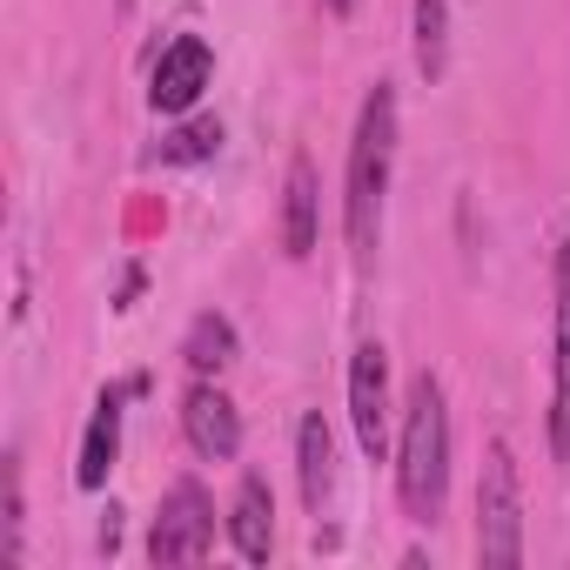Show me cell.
Returning <instances> with one entry per match:
<instances>
[{
	"label": "cell",
	"mask_w": 570,
	"mask_h": 570,
	"mask_svg": "<svg viewBox=\"0 0 570 570\" xmlns=\"http://www.w3.org/2000/svg\"><path fill=\"white\" fill-rule=\"evenodd\" d=\"M396 483H403V510L416 523L443 517V497H450V410H443V383L430 370L410 383L403 443H396Z\"/></svg>",
	"instance_id": "6da1fadb"
},
{
	"label": "cell",
	"mask_w": 570,
	"mask_h": 570,
	"mask_svg": "<svg viewBox=\"0 0 570 570\" xmlns=\"http://www.w3.org/2000/svg\"><path fill=\"white\" fill-rule=\"evenodd\" d=\"M390 168H396V88L376 81L350 141V195H343V222H350V248L376 255L383 235V195H390Z\"/></svg>",
	"instance_id": "7a4b0ae2"
},
{
	"label": "cell",
	"mask_w": 570,
	"mask_h": 570,
	"mask_svg": "<svg viewBox=\"0 0 570 570\" xmlns=\"http://www.w3.org/2000/svg\"><path fill=\"white\" fill-rule=\"evenodd\" d=\"M476 557H483V570H517L523 563V497H517L510 443H490L483 476H476Z\"/></svg>",
	"instance_id": "3957f363"
},
{
	"label": "cell",
	"mask_w": 570,
	"mask_h": 570,
	"mask_svg": "<svg viewBox=\"0 0 570 570\" xmlns=\"http://www.w3.org/2000/svg\"><path fill=\"white\" fill-rule=\"evenodd\" d=\"M215 550V503L195 476H181L168 497H161V517L148 530V557L155 563H202Z\"/></svg>",
	"instance_id": "277c9868"
},
{
	"label": "cell",
	"mask_w": 570,
	"mask_h": 570,
	"mask_svg": "<svg viewBox=\"0 0 570 570\" xmlns=\"http://www.w3.org/2000/svg\"><path fill=\"white\" fill-rule=\"evenodd\" d=\"M208 75H215V55H208V41H202V35L168 41V48H161V61H155V81H148L155 115H188V108L202 101Z\"/></svg>",
	"instance_id": "5b68a950"
},
{
	"label": "cell",
	"mask_w": 570,
	"mask_h": 570,
	"mask_svg": "<svg viewBox=\"0 0 570 570\" xmlns=\"http://www.w3.org/2000/svg\"><path fill=\"white\" fill-rule=\"evenodd\" d=\"M350 423H356V443L370 456H383V443H390V363H383V343H363L350 356Z\"/></svg>",
	"instance_id": "8992f818"
},
{
	"label": "cell",
	"mask_w": 570,
	"mask_h": 570,
	"mask_svg": "<svg viewBox=\"0 0 570 570\" xmlns=\"http://www.w3.org/2000/svg\"><path fill=\"white\" fill-rule=\"evenodd\" d=\"M181 430H188L195 456H208V463H228V456L242 450V416H235V403H228L208 376L188 390V403H181Z\"/></svg>",
	"instance_id": "52a82bcc"
},
{
	"label": "cell",
	"mask_w": 570,
	"mask_h": 570,
	"mask_svg": "<svg viewBox=\"0 0 570 570\" xmlns=\"http://www.w3.org/2000/svg\"><path fill=\"white\" fill-rule=\"evenodd\" d=\"M141 383H121V390H101L95 416H88V436H81V463H75V483L81 490H101L108 470H115V450H121V403L135 396Z\"/></svg>",
	"instance_id": "ba28073f"
},
{
	"label": "cell",
	"mask_w": 570,
	"mask_h": 570,
	"mask_svg": "<svg viewBox=\"0 0 570 570\" xmlns=\"http://www.w3.org/2000/svg\"><path fill=\"white\" fill-rule=\"evenodd\" d=\"M550 450L570 463V242L557 248V403H550Z\"/></svg>",
	"instance_id": "9c48e42d"
},
{
	"label": "cell",
	"mask_w": 570,
	"mask_h": 570,
	"mask_svg": "<svg viewBox=\"0 0 570 570\" xmlns=\"http://www.w3.org/2000/svg\"><path fill=\"white\" fill-rule=\"evenodd\" d=\"M316 202H323L316 168H309V155H296L289 161V181H282V248H289V255H309L316 248Z\"/></svg>",
	"instance_id": "30bf717a"
},
{
	"label": "cell",
	"mask_w": 570,
	"mask_h": 570,
	"mask_svg": "<svg viewBox=\"0 0 570 570\" xmlns=\"http://www.w3.org/2000/svg\"><path fill=\"white\" fill-rule=\"evenodd\" d=\"M228 530H235V550H242L248 563H268V543H275V503H268V483H262V476H242L235 510H228Z\"/></svg>",
	"instance_id": "8fae6325"
},
{
	"label": "cell",
	"mask_w": 570,
	"mask_h": 570,
	"mask_svg": "<svg viewBox=\"0 0 570 570\" xmlns=\"http://www.w3.org/2000/svg\"><path fill=\"white\" fill-rule=\"evenodd\" d=\"M296 470H303V503L323 510L330 490H336V436H330L323 416H303V430H296Z\"/></svg>",
	"instance_id": "7c38bea8"
},
{
	"label": "cell",
	"mask_w": 570,
	"mask_h": 570,
	"mask_svg": "<svg viewBox=\"0 0 570 570\" xmlns=\"http://www.w3.org/2000/svg\"><path fill=\"white\" fill-rule=\"evenodd\" d=\"M181 356H188V370L195 376H222L228 363H235V323L228 316H195L188 323V343H181Z\"/></svg>",
	"instance_id": "4fadbf2b"
},
{
	"label": "cell",
	"mask_w": 570,
	"mask_h": 570,
	"mask_svg": "<svg viewBox=\"0 0 570 570\" xmlns=\"http://www.w3.org/2000/svg\"><path fill=\"white\" fill-rule=\"evenodd\" d=\"M450 61V0H416V68L436 81Z\"/></svg>",
	"instance_id": "5bb4252c"
},
{
	"label": "cell",
	"mask_w": 570,
	"mask_h": 570,
	"mask_svg": "<svg viewBox=\"0 0 570 570\" xmlns=\"http://www.w3.org/2000/svg\"><path fill=\"white\" fill-rule=\"evenodd\" d=\"M215 148H222V121H188V128H175V135L155 148V161L181 168V161H208Z\"/></svg>",
	"instance_id": "9a60e30c"
},
{
	"label": "cell",
	"mask_w": 570,
	"mask_h": 570,
	"mask_svg": "<svg viewBox=\"0 0 570 570\" xmlns=\"http://www.w3.org/2000/svg\"><path fill=\"white\" fill-rule=\"evenodd\" d=\"M8 563H21V463H8Z\"/></svg>",
	"instance_id": "2e32d148"
},
{
	"label": "cell",
	"mask_w": 570,
	"mask_h": 570,
	"mask_svg": "<svg viewBox=\"0 0 570 570\" xmlns=\"http://www.w3.org/2000/svg\"><path fill=\"white\" fill-rule=\"evenodd\" d=\"M323 8H330V14H350V8H356V0H323Z\"/></svg>",
	"instance_id": "e0dca14e"
}]
</instances>
